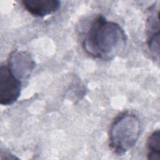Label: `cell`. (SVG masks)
I'll return each instance as SVG.
<instances>
[{"mask_svg": "<svg viewBox=\"0 0 160 160\" xmlns=\"http://www.w3.org/2000/svg\"><path fill=\"white\" fill-rule=\"evenodd\" d=\"M148 159L160 160V132L154 131L148 138L147 141Z\"/></svg>", "mask_w": 160, "mask_h": 160, "instance_id": "8992f818", "label": "cell"}, {"mask_svg": "<svg viewBox=\"0 0 160 160\" xmlns=\"http://www.w3.org/2000/svg\"><path fill=\"white\" fill-rule=\"evenodd\" d=\"M7 66L12 74L22 81L30 76L35 68V62L29 53L15 50L9 54Z\"/></svg>", "mask_w": 160, "mask_h": 160, "instance_id": "277c9868", "label": "cell"}, {"mask_svg": "<svg viewBox=\"0 0 160 160\" xmlns=\"http://www.w3.org/2000/svg\"><path fill=\"white\" fill-rule=\"evenodd\" d=\"M22 81L11 71L7 64L0 67V104L9 106L14 103L19 98Z\"/></svg>", "mask_w": 160, "mask_h": 160, "instance_id": "3957f363", "label": "cell"}, {"mask_svg": "<svg viewBox=\"0 0 160 160\" xmlns=\"http://www.w3.org/2000/svg\"><path fill=\"white\" fill-rule=\"evenodd\" d=\"M141 126L139 118L133 112L121 113L111 124L109 144L114 153L122 155L130 150L137 142Z\"/></svg>", "mask_w": 160, "mask_h": 160, "instance_id": "7a4b0ae2", "label": "cell"}, {"mask_svg": "<svg viewBox=\"0 0 160 160\" xmlns=\"http://www.w3.org/2000/svg\"><path fill=\"white\" fill-rule=\"evenodd\" d=\"M21 3L27 11L38 18L56 12L61 6V2L58 0H23Z\"/></svg>", "mask_w": 160, "mask_h": 160, "instance_id": "5b68a950", "label": "cell"}, {"mask_svg": "<svg viewBox=\"0 0 160 160\" xmlns=\"http://www.w3.org/2000/svg\"><path fill=\"white\" fill-rule=\"evenodd\" d=\"M126 42V34L119 24L99 15L92 20L84 33L82 46L89 56L107 61L120 54Z\"/></svg>", "mask_w": 160, "mask_h": 160, "instance_id": "6da1fadb", "label": "cell"}]
</instances>
